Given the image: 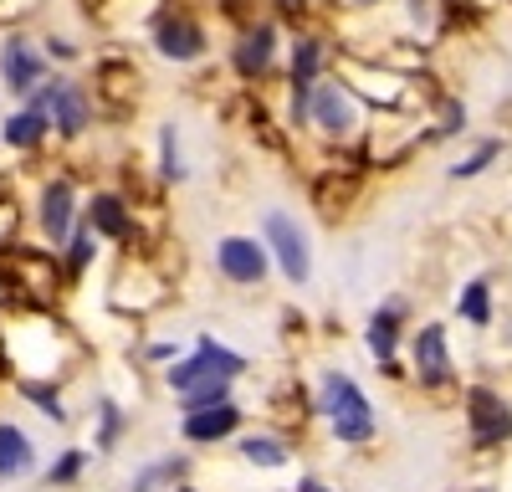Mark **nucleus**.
<instances>
[{
  "label": "nucleus",
  "instance_id": "423d86ee",
  "mask_svg": "<svg viewBox=\"0 0 512 492\" xmlns=\"http://www.w3.org/2000/svg\"><path fill=\"white\" fill-rule=\"evenodd\" d=\"M175 298V272H169L149 246H118L113 282H108V308L123 318H154Z\"/></svg>",
  "mask_w": 512,
  "mask_h": 492
},
{
  "label": "nucleus",
  "instance_id": "f8f14e48",
  "mask_svg": "<svg viewBox=\"0 0 512 492\" xmlns=\"http://www.w3.org/2000/svg\"><path fill=\"white\" fill-rule=\"evenodd\" d=\"M318 410H323L333 441H344V446H364V441H374V431H379L374 400L364 395V385H359L354 375H344V369H328V375H323V385H318Z\"/></svg>",
  "mask_w": 512,
  "mask_h": 492
},
{
  "label": "nucleus",
  "instance_id": "2f4dec72",
  "mask_svg": "<svg viewBox=\"0 0 512 492\" xmlns=\"http://www.w3.org/2000/svg\"><path fill=\"white\" fill-rule=\"evenodd\" d=\"M16 395L31 400L52 426H67V421H72V416H67V405H62V380H16Z\"/></svg>",
  "mask_w": 512,
  "mask_h": 492
},
{
  "label": "nucleus",
  "instance_id": "b1692460",
  "mask_svg": "<svg viewBox=\"0 0 512 492\" xmlns=\"http://www.w3.org/2000/svg\"><path fill=\"white\" fill-rule=\"evenodd\" d=\"M236 431H241V405L236 400L205 405V410H185V416H180V436L190 446H216V441H226Z\"/></svg>",
  "mask_w": 512,
  "mask_h": 492
},
{
  "label": "nucleus",
  "instance_id": "f3484780",
  "mask_svg": "<svg viewBox=\"0 0 512 492\" xmlns=\"http://www.w3.org/2000/svg\"><path fill=\"white\" fill-rule=\"evenodd\" d=\"M210 267H216V277L231 282V287H262V282L277 272L267 241L251 236V231H226V236H216V246H210Z\"/></svg>",
  "mask_w": 512,
  "mask_h": 492
},
{
  "label": "nucleus",
  "instance_id": "0eeeda50",
  "mask_svg": "<svg viewBox=\"0 0 512 492\" xmlns=\"http://www.w3.org/2000/svg\"><path fill=\"white\" fill-rule=\"evenodd\" d=\"M374 185V170L359 159V154H328L318 149V164L308 170V205L323 226H344L354 221V211L364 205Z\"/></svg>",
  "mask_w": 512,
  "mask_h": 492
},
{
  "label": "nucleus",
  "instance_id": "37998d69",
  "mask_svg": "<svg viewBox=\"0 0 512 492\" xmlns=\"http://www.w3.org/2000/svg\"><path fill=\"white\" fill-rule=\"evenodd\" d=\"M477 492H492V487H477Z\"/></svg>",
  "mask_w": 512,
  "mask_h": 492
},
{
  "label": "nucleus",
  "instance_id": "ea45409f",
  "mask_svg": "<svg viewBox=\"0 0 512 492\" xmlns=\"http://www.w3.org/2000/svg\"><path fill=\"white\" fill-rule=\"evenodd\" d=\"M297 492H333L328 482H318V477H303V482H297Z\"/></svg>",
  "mask_w": 512,
  "mask_h": 492
},
{
  "label": "nucleus",
  "instance_id": "58836bf2",
  "mask_svg": "<svg viewBox=\"0 0 512 492\" xmlns=\"http://www.w3.org/2000/svg\"><path fill=\"white\" fill-rule=\"evenodd\" d=\"M333 6H338V11H379L384 0H333Z\"/></svg>",
  "mask_w": 512,
  "mask_h": 492
},
{
  "label": "nucleus",
  "instance_id": "a18cd8bd",
  "mask_svg": "<svg viewBox=\"0 0 512 492\" xmlns=\"http://www.w3.org/2000/svg\"><path fill=\"white\" fill-rule=\"evenodd\" d=\"M507 6H512V0H507Z\"/></svg>",
  "mask_w": 512,
  "mask_h": 492
},
{
  "label": "nucleus",
  "instance_id": "f704fd0d",
  "mask_svg": "<svg viewBox=\"0 0 512 492\" xmlns=\"http://www.w3.org/2000/svg\"><path fill=\"white\" fill-rule=\"evenodd\" d=\"M185 467H190V457H159V462H149L134 482H128V492H169V487H175L180 477H185Z\"/></svg>",
  "mask_w": 512,
  "mask_h": 492
},
{
  "label": "nucleus",
  "instance_id": "9b49d317",
  "mask_svg": "<svg viewBox=\"0 0 512 492\" xmlns=\"http://www.w3.org/2000/svg\"><path fill=\"white\" fill-rule=\"evenodd\" d=\"M26 103H41V108H47V118H52V139H57L62 149H77L82 139L98 129L93 93H88V82H82L77 72H52Z\"/></svg>",
  "mask_w": 512,
  "mask_h": 492
},
{
  "label": "nucleus",
  "instance_id": "c03bdc74",
  "mask_svg": "<svg viewBox=\"0 0 512 492\" xmlns=\"http://www.w3.org/2000/svg\"><path fill=\"white\" fill-rule=\"evenodd\" d=\"M0 154H6V149H0Z\"/></svg>",
  "mask_w": 512,
  "mask_h": 492
},
{
  "label": "nucleus",
  "instance_id": "7c9ffc66",
  "mask_svg": "<svg viewBox=\"0 0 512 492\" xmlns=\"http://www.w3.org/2000/svg\"><path fill=\"white\" fill-rule=\"evenodd\" d=\"M241 462L246 467H262V472H277L292 462V451L282 436H267V431H256V436H241Z\"/></svg>",
  "mask_w": 512,
  "mask_h": 492
},
{
  "label": "nucleus",
  "instance_id": "6e6552de",
  "mask_svg": "<svg viewBox=\"0 0 512 492\" xmlns=\"http://www.w3.org/2000/svg\"><path fill=\"white\" fill-rule=\"evenodd\" d=\"M282 47H287V36H282V21L272 11L236 21L231 26V47H226L231 82L236 88H267V82L277 77V67H282Z\"/></svg>",
  "mask_w": 512,
  "mask_h": 492
},
{
  "label": "nucleus",
  "instance_id": "7ed1b4c3",
  "mask_svg": "<svg viewBox=\"0 0 512 492\" xmlns=\"http://www.w3.org/2000/svg\"><path fill=\"white\" fill-rule=\"evenodd\" d=\"M333 77L369 108V113H425V93H420V77L379 62L369 52H349L338 47L333 57Z\"/></svg>",
  "mask_w": 512,
  "mask_h": 492
},
{
  "label": "nucleus",
  "instance_id": "4c0bfd02",
  "mask_svg": "<svg viewBox=\"0 0 512 492\" xmlns=\"http://www.w3.org/2000/svg\"><path fill=\"white\" fill-rule=\"evenodd\" d=\"M118 436H123V410L113 405V400H98V451H113L118 446Z\"/></svg>",
  "mask_w": 512,
  "mask_h": 492
},
{
  "label": "nucleus",
  "instance_id": "393cba45",
  "mask_svg": "<svg viewBox=\"0 0 512 492\" xmlns=\"http://www.w3.org/2000/svg\"><path fill=\"white\" fill-rule=\"evenodd\" d=\"M31 472H36V441L16 421H0V482H26Z\"/></svg>",
  "mask_w": 512,
  "mask_h": 492
},
{
  "label": "nucleus",
  "instance_id": "20e7f679",
  "mask_svg": "<svg viewBox=\"0 0 512 492\" xmlns=\"http://www.w3.org/2000/svg\"><path fill=\"white\" fill-rule=\"evenodd\" d=\"M88 93H93L98 123H128L149 98V72L123 41H108V47L88 57Z\"/></svg>",
  "mask_w": 512,
  "mask_h": 492
},
{
  "label": "nucleus",
  "instance_id": "473e14b6",
  "mask_svg": "<svg viewBox=\"0 0 512 492\" xmlns=\"http://www.w3.org/2000/svg\"><path fill=\"white\" fill-rule=\"evenodd\" d=\"M41 52H47V62L57 67V72H72V67H82L93 52L82 47L77 36H67V31H41Z\"/></svg>",
  "mask_w": 512,
  "mask_h": 492
},
{
  "label": "nucleus",
  "instance_id": "e433bc0d",
  "mask_svg": "<svg viewBox=\"0 0 512 492\" xmlns=\"http://www.w3.org/2000/svg\"><path fill=\"white\" fill-rule=\"evenodd\" d=\"M88 462H93V451H82V446H67L62 457H57V462L47 467V482H52V487H72V482H77L82 472H88Z\"/></svg>",
  "mask_w": 512,
  "mask_h": 492
},
{
  "label": "nucleus",
  "instance_id": "f03ea898",
  "mask_svg": "<svg viewBox=\"0 0 512 492\" xmlns=\"http://www.w3.org/2000/svg\"><path fill=\"white\" fill-rule=\"evenodd\" d=\"M67 267H62V252H52L47 241H16L0 252V303L11 308H62L67 298Z\"/></svg>",
  "mask_w": 512,
  "mask_h": 492
},
{
  "label": "nucleus",
  "instance_id": "bb28decb",
  "mask_svg": "<svg viewBox=\"0 0 512 492\" xmlns=\"http://www.w3.org/2000/svg\"><path fill=\"white\" fill-rule=\"evenodd\" d=\"M154 149H159V164H154V185H185L190 180V164H185V149H180V129L175 123H159L154 129Z\"/></svg>",
  "mask_w": 512,
  "mask_h": 492
},
{
  "label": "nucleus",
  "instance_id": "6ab92c4d",
  "mask_svg": "<svg viewBox=\"0 0 512 492\" xmlns=\"http://www.w3.org/2000/svg\"><path fill=\"white\" fill-rule=\"evenodd\" d=\"M410 375L420 390H451L456 385V359L446 323H420L410 328Z\"/></svg>",
  "mask_w": 512,
  "mask_h": 492
},
{
  "label": "nucleus",
  "instance_id": "9d476101",
  "mask_svg": "<svg viewBox=\"0 0 512 492\" xmlns=\"http://www.w3.org/2000/svg\"><path fill=\"white\" fill-rule=\"evenodd\" d=\"M144 36H149L154 57L180 67V72H195V67L210 62V21L190 6V0H164Z\"/></svg>",
  "mask_w": 512,
  "mask_h": 492
},
{
  "label": "nucleus",
  "instance_id": "c85d7f7f",
  "mask_svg": "<svg viewBox=\"0 0 512 492\" xmlns=\"http://www.w3.org/2000/svg\"><path fill=\"white\" fill-rule=\"evenodd\" d=\"M502 159V134H487V139H472V144H466L456 159H451V180L461 185V180H477V175H487L492 170V164Z\"/></svg>",
  "mask_w": 512,
  "mask_h": 492
},
{
  "label": "nucleus",
  "instance_id": "4468645a",
  "mask_svg": "<svg viewBox=\"0 0 512 492\" xmlns=\"http://www.w3.org/2000/svg\"><path fill=\"white\" fill-rule=\"evenodd\" d=\"M256 236L267 241L272 267H277L292 287H308V282H313V236H308V226L297 221L292 211H282V205L262 211V216H256Z\"/></svg>",
  "mask_w": 512,
  "mask_h": 492
},
{
  "label": "nucleus",
  "instance_id": "cd10ccee",
  "mask_svg": "<svg viewBox=\"0 0 512 492\" xmlns=\"http://www.w3.org/2000/svg\"><path fill=\"white\" fill-rule=\"evenodd\" d=\"M492 313H497V303H492V277H466V282L456 287V318L472 323V328H487Z\"/></svg>",
  "mask_w": 512,
  "mask_h": 492
},
{
  "label": "nucleus",
  "instance_id": "ddd939ff",
  "mask_svg": "<svg viewBox=\"0 0 512 492\" xmlns=\"http://www.w3.org/2000/svg\"><path fill=\"white\" fill-rule=\"evenodd\" d=\"M420 149H425V113H369L359 159L369 164L374 175L405 170Z\"/></svg>",
  "mask_w": 512,
  "mask_h": 492
},
{
  "label": "nucleus",
  "instance_id": "79ce46f5",
  "mask_svg": "<svg viewBox=\"0 0 512 492\" xmlns=\"http://www.w3.org/2000/svg\"><path fill=\"white\" fill-rule=\"evenodd\" d=\"M169 492H200V487H190V482H175V487H169Z\"/></svg>",
  "mask_w": 512,
  "mask_h": 492
},
{
  "label": "nucleus",
  "instance_id": "72a5a7b5",
  "mask_svg": "<svg viewBox=\"0 0 512 492\" xmlns=\"http://www.w3.org/2000/svg\"><path fill=\"white\" fill-rule=\"evenodd\" d=\"M26 226H31L26 200H21L11 185H0V252H6V246H16V241L26 236Z\"/></svg>",
  "mask_w": 512,
  "mask_h": 492
},
{
  "label": "nucleus",
  "instance_id": "a211bd4d",
  "mask_svg": "<svg viewBox=\"0 0 512 492\" xmlns=\"http://www.w3.org/2000/svg\"><path fill=\"white\" fill-rule=\"evenodd\" d=\"M82 226L103 246H134V200L123 185H93L82 195Z\"/></svg>",
  "mask_w": 512,
  "mask_h": 492
},
{
  "label": "nucleus",
  "instance_id": "f257e3e1",
  "mask_svg": "<svg viewBox=\"0 0 512 492\" xmlns=\"http://www.w3.org/2000/svg\"><path fill=\"white\" fill-rule=\"evenodd\" d=\"M0 349H6L16 380H62L82 354L77 334L57 318V308H11V303H0Z\"/></svg>",
  "mask_w": 512,
  "mask_h": 492
},
{
  "label": "nucleus",
  "instance_id": "c9c22d12",
  "mask_svg": "<svg viewBox=\"0 0 512 492\" xmlns=\"http://www.w3.org/2000/svg\"><path fill=\"white\" fill-rule=\"evenodd\" d=\"M231 390H236V380H231V375H210V380L190 385V390H185V395H175V400H180V410H205V405L231 400Z\"/></svg>",
  "mask_w": 512,
  "mask_h": 492
},
{
  "label": "nucleus",
  "instance_id": "5701e85b",
  "mask_svg": "<svg viewBox=\"0 0 512 492\" xmlns=\"http://www.w3.org/2000/svg\"><path fill=\"white\" fill-rule=\"evenodd\" d=\"M405 323H410V303L400 293H390L364 323V349L374 354V364H390L405 344Z\"/></svg>",
  "mask_w": 512,
  "mask_h": 492
},
{
  "label": "nucleus",
  "instance_id": "4be33fe9",
  "mask_svg": "<svg viewBox=\"0 0 512 492\" xmlns=\"http://www.w3.org/2000/svg\"><path fill=\"white\" fill-rule=\"evenodd\" d=\"M57 139H52V118L41 103H16L11 113H0V149L16 159H41Z\"/></svg>",
  "mask_w": 512,
  "mask_h": 492
},
{
  "label": "nucleus",
  "instance_id": "a878e982",
  "mask_svg": "<svg viewBox=\"0 0 512 492\" xmlns=\"http://www.w3.org/2000/svg\"><path fill=\"white\" fill-rule=\"evenodd\" d=\"M466 134V103L456 93H441L431 108H425V149H436V144H451Z\"/></svg>",
  "mask_w": 512,
  "mask_h": 492
},
{
  "label": "nucleus",
  "instance_id": "412c9836",
  "mask_svg": "<svg viewBox=\"0 0 512 492\" xmlns=\"http://www.w3.org/2000/svg\"><path fill=\"white\" fill-rule=\"evenodd\" d=\"M461 405H466V436H472L477 451H492V446L512 441V405L492 385H472Z\"/></svg>",
  "mask_w": 512,
  "mask_h": 492
},
{
  "label": "nucleus",
  "instance_id": "c756f323",
  "mask_svg": "<svg viewBox=\"0 0 512 492\" xmlns=\"http://www.w3.org/2000/svg\"><path fill=\"white\" fill-rule=\"evenodd\" d=\"M98 257H103V241L88 231V226H77L72 236H67V246H62V267H67V277L72 282H82L93 267H98Z\"/></svg>",
  "mask_w": 512,
  "mask_h": 492
},
{
  "label": "nucleus",
  "instance_id": "1a4fd4ad",
  "mask_svg": "<svg viewBox=\"0 0 512 492\" xmlns=\"http://www.w3.org/2000/svg\"><path fill=\"white\" fill-rule=\"evenodd\" d=\"M26 216H31L36 241H47L52 252H62L67 236L82 226V185H77V175H72V164L52 159V170L36 175V195H31V205H26Z\"/></svg>",
  "mask_w": 512,
  "mask_h": 492
},
{
  "label": "nucleus",
  "instance_id": "a19ab883",
  "mask_svg": "<svg viewBox=\"0 0 512 492\" xmlns=\"http://www.w3.org/2000/svg\"><path fill=\"white\" fill-rule=\"evenodd\" d=\"M11 375V359H6V349H0V380H6Z\"/></svg>",
  "mask_w": 512,
  "mask_h": 492
},
{
  "label": "nucleus",
  "instance_id": "39448f33",
  "mask_svg": "<svg viewBox=\"0 0 512 492\" xmlns=\"http://www.w3.org/2000/svg\"><path fill=\"white\" fill-rule=\"evenodd\" d=\"M369 129V108L338 82L333 72L313 82V108H308V134L297 144L308 149H328V154H359Z\"/></svg>",
  "mask_w": 512,
  "mask_h": 492
},
{
  "label": "nucleus",
  "instance_id": "2eb2a0df",
  "mask_svg": "<svg viewBox=\"0 0 512 492\" xmlns=\"http://www.w3.org/2000/svg\"><path fill=\"white\" fill-rule=\"evenodd\" d=\"M52 72L57 67L41 52V36H31L26 26H11L0 36V88L11 93V103H26Z\"/></svg>",
  "mask_w": 512,
  "mask_h": 492
},
{
  "label": "nucleus",
  "instance_id": "aec40b11",
  "mask_svg": "<svg viewBox=\"0 0 512 492\" xmlns=\"http://www.w3.org/2000/svg\"><path fill=\"white\" fill-rule=\"evenodd\" d=\"M333 57H338L333 26H292L287 31V47H282V77L318 82V77L333 72Z\"/></svg>",
  "mask_w": 512,
  "mask_h": 492
},
{
  "label": "nucleus",
  "instance_id": "dca6fc26",
  "mask_svg": "<svg viewBox=\"0 0 512 492\" xmlns=\"http://www.w3.org/2000/svg\"><path fill=\"white\" fill-rule=\"evenodd\" d=\"M251 369V359L246 354H236L231 344H221L216 334H195V349L185 354V359H169V369H164V390L169 395H185L190 385H200V380H210V375H246Z\"/></svg>",
  "mask_w": 512,
  "mask_h": 492
}]
</instances>
